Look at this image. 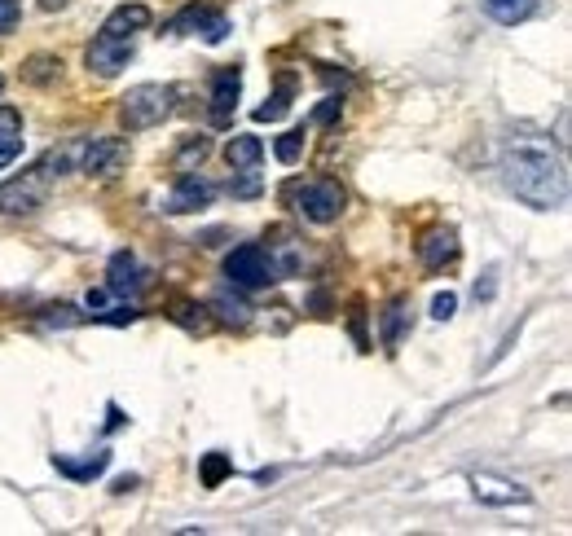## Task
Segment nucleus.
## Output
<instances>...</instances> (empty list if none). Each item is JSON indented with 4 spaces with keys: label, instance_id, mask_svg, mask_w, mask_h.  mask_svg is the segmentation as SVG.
<instances>
[{
    "label": "nucleus",
    "instance_id": "f257e3e1",
    "mask_svg": "<svg viewBox=\"0 0 572 536\" xmlns=\"http://www.w3.org/2000/svg\"><path fill=\"white\" fill-rule=\"evenodd\" d=\"M502 181L533 211H559L568 198V163L550 141L515 137L502 150Z\"/></svg>",
    "mask_w": 572,
    "mask_h": 536
},
{
    "label": "nucleus",
    "instance_id": "f03ea898",
    "mask_svg": "<svg viewBox=\"0 0 572 536\" xmlns=\"http://www.w3.org/2000/svg\"><path fill=\"white\" fill-rule=\"evenodd\" d=\"M172 88L168 84H137L124 93V106H119V119H124L128 132H146L154 124L172 115Z\"/></svg>",
    "mask_w": 572,
    "mask_h": 536
},
{
    "label": "nucleus",
    "instance_id": "7ed1b4c3",
    "mask_svg": "<svg viewBox=\"0 0 572 536\" xmlns=\"http://www.w3.org/2000/svg\"><path fill=\"white\" fill-rule=\"evenodd\" d=\"M291 203L295 211L308 220V225H335L339 216H344V185L339 181H326V176H317V181L308 185H295L291 189Z\"/></svg>",
    "mask_w": 572,
    "mask_h": 536
},
{
    "label": "nucleus",
    "instance_id": "20e7f679",
    "mask_svg": "<svg viewBox=\"0 0 572 536\" xmlns=\"http://www.w3.org/2000/svg\"><path fill=\"white\" fill-rule=\"evenodd\" d=\"M225 277L234 282L238 290H260L269 282H278V268H273V255L247 242V247H234L225 255Z\"/></svg>",
    "mask_w": 572,
    "mask_h": 536
},
{
    "label": "nucleus",
    "instance_id": "39448f33",
    "mask_svg": "<svg viewBox=\"0 0 572 536\" xmlns=\"http://www.w3.org/2000/svg\"><path fill=\"white\" fill-rule=\"evenodd\" d=\"M75 159H80L84 176L110 181V176H119L128 167V141L124 137H93V141H84L80 150H75Z\"/></svg>",
    "mask_w": 572,
    "mask_h": 536
},
{
    "label": "nucleus",
    "instance_id": "423d86ee",
    "mask_svg": "<svg viewBox=\"0 0 572 536\" xmlns=\"http://www.w3.org/2000/svg\"><path fill=\"white\" fill-rule=\"evenodd\" d=\"M132 53H137V40H124V36H102L97 31L93 44H88L84 62L93 75H102V80H110V75H119L124 66L132 62Z\"/></svg>",
    "mask_w": 572,
    "mask_h": 536
},
{
    "label": "nucleus",
    "instance_id": "0eeeda50",
    "mask_svg": "<svg viewBox=\"0 0 572 536\" xmlns=\"http://www.w3.org/2000/svg\"><path fill=\"white\" fill-rule=\"evenodd\" d=\"M212 198H216V185L207 181V176L181 172L176 176V185H172V194L163 198V211H168V216H190V211L212 207Z\"/></svg>",
    "mask_w": 572,
    "mask_h": 536
},
{
    "label": "nucleus",
    "instance_id": "6e6552de",
    "mask_svg": "<svg viewBox=\"0 0 572 536\" xmlns=\"http://www.w3.org/2000/svg\"><path fill=\"white\" fill-rule=\"evenodd\" d=\"M44 207V172H27L0 185V211L5 216H36Z\"/></svg>",
    "mask_w": 572,
    "mask_h": 536
},
{
    "label": "nucleus",
    "instance_id": "1a4fd4ad",
    "mask_svg": "<svg viewBox=\"0 0 572 536\" xmlns=\"http://www.w3.org/2000/svg\"><path fill=\"white\" fill-rule=\"evenodd\" d=\"M168 31L172 36H185V31H194V36H203L207 44H220L229 36V18L220 14V9H203V5H190L185 14H176L172 22H168Z\"/></svg>",
    "mask_w": 572,
    "mask_h": 536
},
{
    "label": "nucleus",
    "instance_id": "9d476101",
    "mask_svg": "<svg viewBox=\"0 0 572 536\" xmlns=\"http://www.w3.org/2000/svg\"><path fill=\"white\" fill-rule=\"evenodd\" d=\"M238 93H242V71H238V66H225V71H216V80H212V124H216V128H225L229 119H234Z\"/></svg>",
    "mask_w": 572,
    "mask_h": 536
},
{
    "label": "nucleus",
    "instance_id": "9b49d317",
    "mask_svg": "<svg viewBox=\"0 0 572 536\" xmlns=\"http://www.w3.org/2000/svg\"><path fill=\"white\" fill-rule=\"evenodd\" d=\"M141 260L132 251H115L110 255V264H106V290L110 295H137L141 290Z\"/></svg>",
    "mask_w": 572,
    "mask_h": 536
},
{
    "label": "nucleus",
    "instance_id": "f8f14e48",
    "mask_svg": "<svg viewBox=\"0 0 572 536\" xmlns=\"http://www.w3.org/2000/svg\"><path fill=\"white\" fill-rule=\"evenodd\" d=\"M150 22H154L150 5H141V0H132V5L110 9L106 22H102V36H124V40H137V31H146Z\"/></svg>",
    "mask_w": 572,
    "mask_h": 536
},
{
    "label": "nucleus",
    "instance_id": "ddd939ff",
    "mask_svg": "<svg viewBox=\"0 0 572 536\" xmlns=\"http://www.w3.org/2000/svg\"><path fill=\"white\" fill-rule=\"evenodd\" d=\"M418 260H423L427 268H445V264H454L458 260V233L454 229H432L423 242H418Z\"/></svg>",
    "mask_w": 572,
    "mask_h": 536
},
{
    "label": "nucleus",
    "instance_id": "4468645a",
    "mask_svg": "<svg viewBox=\"0 0 572 536\" xmlns=\"http://www.w3.org/2000/svg\"><path fill=\"white\" fill-rule=\"evenodd\" d=\"M264 159V141L251 137V132H242V137H229L225 145V163L234 167V172H256Z\"/></svg>",
    "mask_w": 572,
    "mask_h": 536
},
{
    "label": "nucleus",
    "instance_id": "2eb2a0df",
    "mask_svg": "<svg viewBox=\"0 0 572 536\" xmlns=\"http://www.w3.org/2000/svg\"><path fill=\"white\" fill-rule=\"evenodd\" d=\"M471 488H476V497L489 501V506H515V501H528V493L520 484H506V479H493V475H476L471 479Z\"/></svg>",
    "mask_w": 572,
    "mask_h": 536
},
{
    "label": "nucleus",
    "instance_id": "dca6fc26",
    "mask_svg": "<svg viewBox=\"0 0 572 536\" xmlns=\"http://www.w3.org/2000/svg\"><path fill=\"white\" fill-rule=\"evenodd\" d=\"M537 5L542 0H484V14L493 22H502V27H520V22L537 14Z\"/></svg>",
    "mask_w": 572,
    "mask_h": 536
},
{
    "label": "nucleus",
    "instance_id": "f3484780",
    "mask_svg": "<svg viewBox=\"0 0 572 536\" xmlns=\"http://www.w3.org/2000/svg\"><path fill=\"white\" fill-rule=\"evenodd\" d=\"M53 466H58L66 479H93V475H102L106 466H110V453L97 449V453H88L84 462H71V457H53Z\"/></svg>",
    "mask_w": 572,
    "mask_h": 536
},
{
    "label": "nucleus",
    "instance_id": "a211bd4d",
    "mask_svg": "<svg viewBox=\"0 0 572 536\" xmlns=\"http://www.w3.org/2000/svg\"><path fill=\"white\" fill-rule=\"evenodd\" d=\"M58 75H62V58H49V53H36V58H27V66H22V80L36 88L53 84Z\"/></svg>",
    "mask_w": 572,
    "mask_h": 536
},
{
    "label": "nucleus",
    "instance_id": "6ab92c4d",
    "mask_svg": "<svg viewBox=\"0 0 572 536\" xmlns=\"http://www.w3.org/2000/svg\"><path fill=\"white\" fill-rule=\"evenodd\" d=\"M229 475H234V462H229L225 453H207L203 462H198V479H203V488H220Z\"/></svg>",
    "mask_w": 572,
    "mask_h": 536
},
{
    "label": "nucleus",
    "instance_id": "aec40b11",
    "mask_svg": "<svg viewBox=\"0 0 572 536\" xmlns=\"http://www.w3.org/2000/svg\"><path fill=\"white\" fill-rule=\"evenodd\" d=\"M405 321H410V312H405V299H392L388 312H383V343L396 348V343L405 339Z\"/></svg>",
    "mask_w": 572,
    "mask_h": 536
},
{
    "label": "nucleus",
    "instance_id": "412c9836",
    "mask_svg": "<svg viewBox=\"0 0 572 536\" xmlns=\"http://www.w3.org/2000/svg\"><path fill=\"white\" fill-rule=\"evenodd\" d=\"M286 110H291V80H282L278 93H273L264 106H256V124H278Z\"/></svg>",
    "mask_w": 572,
    "mask_h": 536
},
{
    "label": "nucleus",
    "instance_id": "4be33fe9",
    "mask_svg": "<svg viewBox=\"0 0 572 536\" xmlns=\"http://www.w3.org/2000/svg\"><path fill=\"white\" fill-rule=\"evenodd\" d=\"M273 154H278V163H286V167L300 163V159H304V128L282 132V137L273 141Z\"/></svg>",
    "mask_w": 572,
    "mask_h": 536
},
{
    "label": "nucleus",
    "instance_id": "5701e85b",
    "mask_svg": "<svg viewBox=\"0 0 572 536\" xmlns=\"http://www.w3.org/2000/svg\"><path fill=\"white\" fill-rule=\"evenodd\" d=\"M216 308H220V321H229V326H247V321H251V308L242 304V299L220 295V299H216Z\"/></svg>",
    "mask_w": 572,
    "mask_h": 536
},
{
    "label": "nucleus",
    "instance_id": "b1692460",
    "mask_svg": "<svg viewBox=\"0 0 572 536\" xmlns=\"http://www.w3.org/2000/svg\"><path fill=\"white\" fill-rule=\"evenodd\" d=\"M22 132H0V172H5L14 159H22Z\"/></svg>",
    "mask_w": 572,
    "mask_h": 536
},
{
    "label": "nucleus",
    "instance_id": "393cba45",
    "mask_svg": "<svg viewBox=\"0 0 572 536\" xmlns=\"http://www.w3.org/2000/svg\"><path fill=\"white\" fill-rule=\"evenodd\" d=\"M18 18H22V0H0V36H9L18 27Z\"/></svg>",
    "mask_w": 572,
    "mask_h": 536
},
{
    "label": "nucleus",
    "instance_id": "a878e982",
    "mask_svg": "<svg viewBox=\"0 0 572 536\" xmlns=\"http://www.w3.org/2000/svg\"><path fill=\"white\" fill-rule=\"evenodd\" d=\"M454 312H458V295H454V290H445V295L432 299V317H436V321H449Z\"/></svg>",
    "mask_w": 572,
    "mask_h": 536
},
{
    "label": "nucleus",
    "instance_id": "bb28decb",
    "mask_svg": "<svg viewBox=\"0 0 572 536\" xmlns=\"http://www.w3.org/2000/svg\"><path fill=\"white\" fill-rule=\"evenodd\" d=\"M141 312L137 308H110V312H97V321H106V326H128V321H137Z\"/></svg>",
    "mask_w": 572,
    "mask_h": 536
},
{
    "label": "nucleus",
    "instance_id": "cd10ccee",
    "mask_svg": "<svg viewBox=\"0 0 572 536\" xmlns=\"http://www.w3.org/2000/svg\"><path fill=\"white\" fill-rule=\"evenodd\" d=\"M339 110H344V102H339V97H326V102L322 106H317V124H335V119H339Z\"/></svg>",
    "mask_w": 572,
    "mask_h": 536
},
{
    "label": "nucleus",
    "instance_id": "c85d7f7f",
    "mask_svg": "<svg viewBox=\"0 0 572 536\" xmlns=\"http://www.w3.org/2000/svg\"><path fill=\"white\" fill-rule=\"evenodd\" d=\"M256 189H260V181L251 172H242V181H229V194H234V198H251Z\"/></svg>",
    "mask_w": 572,
    "mask_h": 536
},
{
    "label": "nucleus",
    "instance_id": "c756f323",
    "mask_svg": "<svg viewBox=\"0 0 572 536\" xmlns=\"http://www.w3.org/2000/svg\"><path fill=\"white\" fill-rule=\"evenodd\" d=\"M106 304H110V290H88V295H84V308L93 312V317H97V312H106Z\"/></svg>",
    "mask_w": 572,
    "mask_h": 536
},
{
    "label": "nucleus",
    "instance_id": "7c9ffc66",
    "mask_svg": "<svg viewBox=\"0 0 572 536\" xmlns=\"http://www.w3.org/2000/svg\"><path fill=\"white\" fill-rule=\"evenodd\" d=\"M203 154H207V137H198V141H185V150H181V167L190 163V159H198V163H203Z\"/></svg>",
    "mask_w": 572,
    "mask_h": 536
},
{
    "label": "nucleus",
    "instance_id": "2f4dec72",
    "mask_svg": "<svg viewBox=\"0 0 572 536\" xmlns=\"http://www.w3.org/2000/svg\"><path fill=\"white\" fill-rule=\"evenodd\" d=\"M0 132H22V115L14 106H0Z\"/></svg>",
    "mask_w": 572,
    "mask_h": 536
},
{
    "label": "nucleus",
    "instance_id": "473e14b6",
    "mask_svg": "<svg viewBox=\"0 0 572 536\" xmlns=\"http://www.w3.org/2000/svg\"><path fill=\"white\" fill-rule=\"evenodd\" d=\"M493 277H498V273H484V282H476V299H493V290H498Z\"/></svg>",
    "mask_w": 572,
    "mask_h": 536
},
{
    "label": "nucleus",
    "instance_id": "72a5a7b5",
    "mask_svg": "<svg viewBox=\"0 0 572 536\" xmlns=\"http://www.w3.org/2000/svg\"><path fill=\"white\" fill-rule=\"evenodd\" d=\"M106 427H110V431L124 427V413H119V405H110V422H106Z\"/></svg>",
    "mask_w": 572,
    "mask_h": 536
},
{
    "label": "nucleus",
    "instance_id": "f704fd0d",
    "mask_svg": "<svg viewBox=\"0 0 572 536\" xmlns=\"http://www.w3.org/2000/svg\"><path fill=\"white\" fill-rule=\"evenodd\" d=\"M40 9H49L53 14V9H66V0H40Z\"/></svg>",
    "mask_w": 572,
    "mask_h": 536
},
{
    "label": "nucleus",
    "instance_id": "c9c22d12",
    "mask_svg": "<svg viewBox=\"0 0 572 536\" xmlns=\"http://www.w3.org/2000/svg\"><path fill=\"white\" fill-rule=\"evenodd\" d=\"M0 93H5V75H0Z\"/></svg>",
    "mask_w": 572,
    "mask_h": 536
}]
</instances>
